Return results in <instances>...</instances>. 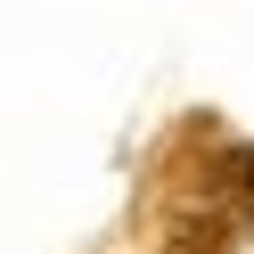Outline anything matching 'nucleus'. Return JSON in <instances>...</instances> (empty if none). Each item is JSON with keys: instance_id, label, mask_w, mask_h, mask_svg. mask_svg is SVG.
<instances>
[{"instance_id": "1", "label": "nucleus", "mask_w": 254, "mask_h": 254, "mask_svg": "<svg viewBox=\"0 0 254 254\" xmlns=\"http://www.w3.org/2000/svg\"><path fill=\"white\" fill-rule=\"evenodd\" d=\"M254 238V148L197 123L181 148L148 172L139 197V246L148 254H238Z\"/></svg>"}]
</instances>
